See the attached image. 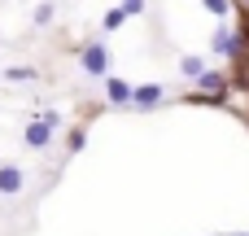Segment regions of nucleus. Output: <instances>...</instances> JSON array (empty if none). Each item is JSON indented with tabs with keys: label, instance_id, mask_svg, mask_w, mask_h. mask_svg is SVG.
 Masks as SVG:
<instances>
[{
	"label": "nucleus",
	"instance_id": "nucleus-3",
	"mask_svg": "<svg viewBox=\"0 0 249 236\" xmlns=\"http://www.w3.org/2000/svg\"><path fill=\"white\" fill-rule=\"evenodd\" d=\"M22 188H26V171L13 166V162H4L0 166V197H18Z\"/></svg>",
	"mask_w": 249,
	"mask_h": 236
},
{
	"label": "nucleus",
	"instance_id": "nucleus-15",
	"mask_svg": "<svg viewBox=\"0 0 249 236\" xmlns=\"http://www.w3.org/2000/svg\"><path fill=\"white\" fill-rule=\"evenodd\" d=\"M245 4H249V0H245Z\"/></svg>",
	"mask_w": 249,
	"mask_h": 236
},
{
	"label": "nucleus",
	"instance_id": "nucleus-9",
	"mask_svg": "<svg viewBox=\"0 0 249 236\" xmlns=\"http://www.w3.org/2000/svg\"><path fill=\"white\" fill-rule=\"evenodd\" d=\"M123 22H127V9H123V4H118V9H109V13H105V18H101V31H118V26H123Z\"/></svg>",
	"mask_w": 249,
	"mask_h": 236
},
{
	"label": "nucleus",
	"instance_id": "nucleus-8",
	"mask_svg": "<svg viewBox=\"0 0 249 236\" xmlns=\"http://www.w3.org/2000/svg\"><path fill=\"white\" fill-rule=\"evenodd\" d=\"M214 53H219V57H232V53H236V35H232V26H219V31H214Z\"/></svg>",
	"mask_w": 249,
	"mask_h": 236
},
{
	"label": "nucleus",
	"instance_id": "nucleus-4",
	"mask_svg": "<svg viewBox=\"0 0 249 236\" xmlns=\"http://www.w3.org/2000/svg\"><path fill=\"white\" fill-rule=\"evenodd\" d=\"M197 92H206V101H223V96H228V74L206 70V74L197 79Z\"/></svg>",
	"mask_w": 249,
	"mask_h": 236
},
{
	"label": "nucleus",
	"instance_id": "nucleus-2",
	"mask_svg": "<svg viewBox=\"0 0 249 236\" xmlns=\"http://www.w3.org/2000/svg\"><path fill=\"white\" fill-rule=\"evenodd\" d=\"M53 127H57V123H48V118H35V123H26V131H22L26 149H48V145H53Z\"/></svg>",
	"mask_w": 249,
	"mask_h": 236
},
{
	"label": "nucleus",
	"instance_id": "nucleus-11",
	"mask_svg": "<svg viewBox=\"0 0 249 236\" xmlns=\"http://www.w3.org/2000/svg\"><path fill=\"white\" fill-rule=\"evenodd\" d=\"M48 22H53V4H48V0H44V4H39V9H35V26H48Z\"/></svg>",
	"mask_w": 249,
	"mask_h": 236
},
{
	"label": "nucleus",
	"instance_id": "nucleus-5",
	"mask_svg": "<svg viewBox=\"0 0 249 236\" xmlns=\"http://www.w3.org/2000/svg\"><path fill=\"white\" fill-rule=\"evenodd\" d=\"M162 96H166L162 83H140L131 92V109H153V105H162Z\"/></svg>",
	"mask_w": 249,
	"mask_h": 236
},
{
	"label": "nucleus",
	"instance_id": "nucleus-10",
	"mask_svg": "<svg viewBox=\"0 0 249 236\" xmlns=\"http://www.w3.org/2000/svg\"><path fill=\"white\" fill-rule=\"evenodd\" d=\"M4 79L22 83V79H35V70H31V66H13V70H4Z\"/></svg>",
	"mask_w": 249,
	"mask_h": 236
},
{
	"label": "nucleus",
	"instance_id": "nucleus-1",
	"mask_svg": "<svg viewBox=\"0 0 249 236\" xmlns=\"http://www.w3.org/2000/svg\"><path fill=\"white\" fill-rule=\"evenodd\" d=\"M79 66H83V74H96V79H109V48H105L101 39L83 44V53H79Z\"/></svg>",
	"mask_w": 249,
	"mask_h": 236
},
{
	"label": "nucleus",
	"instance_id": "nucleus-7",
	"mask_svg": "<svg viewBox=\"0 0 249 236\" xmlns=\"http://www.w3.org/2000/svg\"><path fill=\"white\" fill-rule=\"evenodd\" d=\"M206 70H210V66H206V61H201L197 53H188V57H179V74H184V79H193V83H197V79H201Z\"/></svg>",
	"mask_w": 249,
	"mask_h": 236
},
{
	"label": "nucleus",
	"instance_id": "nucleus-6",
	"mask_svg": "<svg viewBox=\"0 0 249 236\" xmlns=\"http://www.w3.org/2000/svg\"><path fill=\"white\" fill-rule=\"evenodd\" d=\"M131 92H136L131 83H123V79H114V74L105 79V101H109V105H131Z\"/></svg>",
	"mask_w": 249,
	"mask_h": 236
},
{
	"label": "nucleus",
	"instance_id": "nucleus-13",
	"mask_svg": "<svg viewBox=\"0 0 249 236\" xmlns=\"http://www.w3.org/2000/svg\"><path fill=\"white\" fill-rule=\"evenodd\" d=\"M123 9H127V18H136V13H144V0H123Z\"/></svg>",
	"mask_w": 249,
	"mask_h": 236
},
{
	"label": "nucleus",
	"instance_id": "nucleus-14",
	"mask_svg": "<svg viewBox=\"0 0 249 236\" xmlns=\"http://www.w3.org/2000/svg\"><path fill=\"white\" fill-rule=\"evenodd\" d=\"M241 236H249V232H241Z\"/></svg>",
	"mask_w": 249,
	"mask_h": 236
},
{
	"label": "nucleus",
	"instance_id": "nucleus-12",
	"mask_svg": "<svg viewBox=\"0 0 249 236\" xmlns=\"http://www.w3.org/2000/svg\"><path fill=\"white\" fill-rule=\"evenodd\" d=\"M83 145H88V131H83V127H74V131H70V153H79Z\"/></svg>",
	"mask_w": 249,
	"mask_h": 236
}]
</instances>
